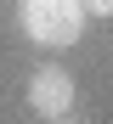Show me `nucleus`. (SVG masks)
Here are the masks:
<instances>
[{
    "label": "nucleus",
    "mask_w": 113,
    "mask_h": 124,
    "mask_svg": "<svg viewBox=\"0 0 113 124\" xmlns=\"http://www.w3.org/2000/svg\"><path fill=\"white\" fill-rule=\"evenodd\" d=\"M85 11L90 17H113V0H85Z\"/></svg>",
    "instance_id": "nucleus-3"
},
{
    "label": "nucleus",
    "mask_w": 113,
    "mask_h": 124,
    "mask_svg": "<svg viewBox=\"0 0 113 124\" xmlns=\"http://www.w3.org/2000/svg\"><path fill=\"white\" fill-rule=\"evenodd\" d=\"M85 0H17V28L28 34V45L62 51L85 34Z\"/></svg>",
    "instance_id": "nucleus-1"
},
{
    "label": "nucleus",
    "mask_w": 113,
    "mask_h": 124,
    "mask_svg": "<svg viewBox=\"0 0 113 124\" xmlns=\"http://www.w3.org/2000/svg\"><path fill=\"white\" fill-rule=\"evenodd\" d=\"M28 113L57 124L74 113V73L62 68V62H40V68L28 73Z\"/></svg>",
    "instance_id": "nucleus-2"
}]
</instances>
